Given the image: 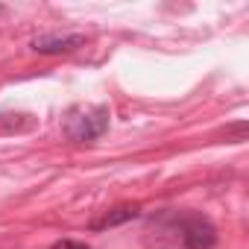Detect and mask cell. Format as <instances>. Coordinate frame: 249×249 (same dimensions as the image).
<instances>
[{
  "label": "cell",
  "mask_w": 249,
  "mask_h": 249,
  "mask_svg": "<svg viewBox=\"0 0 249 249\" xmlns=\"http://www.w3.org/2000/svg\"><path fill=\"white\" fill-rule=\"evenodd\" d=\"M50 249H91L88 243H82V240H71V237H62V240H56Z\"/></svg>",
  "instance_id": "5b68a950"
},
{
  "label": "cell",
  "mask_w": 249,
  "mask_h": 249,
  "mask_svg": "<svg viewBox=\"0 0 249 249\" xmlns=\"http://www.w3.org/2000/svg\"><path fill=\"white\" fill-rule=\"evenodd\" d=\"M108 120H111L108 106L73 108V111H68V117L62 123V132L73 144H91V141H97L108 132Z\"/></svg>",
  "instance_id": "7a4b0ae2"
},
{
  "label": "cell",
  "mask_w": 249,
  "mask_h": 249,
  "mask_svg": "<svg viewBox=\"0 0 249 249\" xmlns=\"http://www.w3.org/2000/svg\"><path fill=\"white\" fill-rule=\"evenodd\" d=\"M85 44V36L79 33H68V36H56V33H47V36H38L33 38V50L38 56H62V53H73Z\"/></svg>",
  "instance_id": "3957f363"
},
{
  "label": "cell",
  "mask_w": 249,
  "mask_h": 249,
  "mask_svg": "<svg viewBox=\"0 0 249 249\" xmlns=\"http://www.w3.org/2000/svg\"><path fill=\"white\" fill-rule=\"evenodd\" d=\"M141 217V205L135 202H120L108 211H103L97 220H91V231H103V229H114V226H123L129 220H138Z\"/></svg>",
  "instance_id": "277c9868"
},
{
  "label": "cell",
  "mask_w": 249,
  "mask_h": 249,
  "mask_svg": "<svg viewBox=\"0 0 249 249\" xmlns=\"http://www.w3.org/2000/svg\"><path fill=\"white\" fill-rule=\"evenodd\" d=\"M153 249H214L217 226L199 211H159L147 220Z\"/></svg>",
  "instance_id": "6da1fadb"
}]
</instances>
